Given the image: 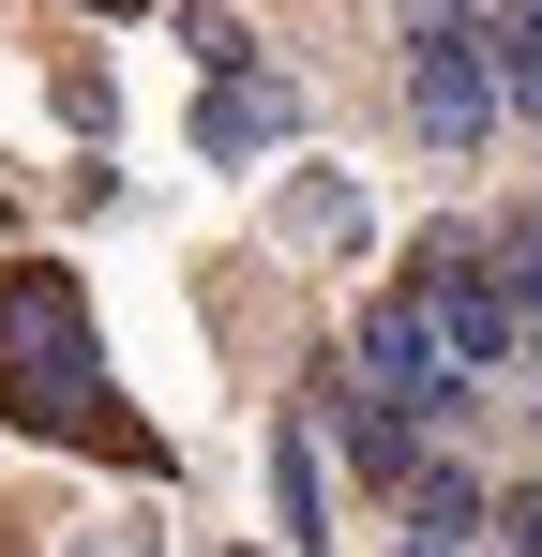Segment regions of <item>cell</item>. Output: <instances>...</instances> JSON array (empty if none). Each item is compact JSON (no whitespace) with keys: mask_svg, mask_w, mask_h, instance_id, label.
Instances as JSON below:
<instances>
[{"mask_svg":"<svg viewBox=\"0 0 542 557\" xmlns=\"http://www.w3.org/2000/svg\"><path fill=\"white\" fill-rule=\"evenodd\" d=\"M0 422L46 437V453H90V467L167 482V437L121 407L106 332H90V286L61 272V257H15V272H0Z\"/></svg>","mask_w":542,"mask_h":557,"instance_id":"1","label":"cell"},{"mask_svg":"<svg viewBox=\"0 0 542 557\" xmlns=\"http://www.w3.org/2000/svg\"><path fill=\"white\" fill-rule=\"evenodd\" d=\"M392 286L422 301V332L452 347V376H467V392H482V376H497L513 347H528V301H513V257H497L482 226H422Z\"/></svg>","mask_w":542,"mask_h":557,"instance_id":"2","label":"cell"},{"mask_svg":"<svg viewBox=\"0 0 542 557\" xmlns=\"http://www.w3.org/2000/svg\"><path fill=\"white\" fill-rule=\"evenodd\" d=\"M497 30H407V121L438 136V151H482L497 136Z\"/></svg>","mask_w":542,"mask_h":557,"instance_id":"3","label":"cell"},{"mask_svg":"<svg viewBox=\"0 0 542 557\" xmlns=\"http://www.w3.org/2000/svg\"><path fill=\"white\" fill-rule=\"evenodd\" d=\"M347 376L377 392V407H407V422H438L452 392H467V376H452V347L422 332V301H407V286H377V301H361V347H347Z\"/></svg>","mask_w":542,"mask_h":557,"instance_id":"4","label":"cell"},{"mask_svg":"<svg viewBox=\"0 0 542 557\" xmlns=\"http://www.w3.org/2000/svg\"><path fill=\"white\" fill-rule=\"evenodd\" d=\"M286 136H301V91H286L271 61H226V76L196 91V151H211V166H257V151H286Z\"/></svg>","mask_w":542,"mask_h":557,"instance_id":"5","label":"cell"},{"mask_svg":"<svg viewBox=\"0 0 542 557\" xmlns=\"http://www.w3.org/2000/svg\"><path fill=\"white\" fill-rule=\"evenodd\" d=\"M317 512H332V482H317V422H271V528H286V543H332Z\"/></svg>","mask_w":542,"mask_h":557,"instance_id":"6","label":"cell"},{"mask_svg":"<svg viewBox=\"0 0 542 557\" xmlns=\"http://www.w3.org/2000/svg\"><path fill=\"white\" fill-rule=\"evenodd\" d=\"M497 91H513V121H542V0L497 15Z\"/></svg>","mask_w":542,"mask_h":557,"instance_id":"7","label":"cell"},{"mask_svg":"<svg viewBox=\"0 0 542 557\" xmlns=\"http://www.w3.org/2000/svg\"><path fill=\"white\" fill-rule=\"evenodd\" d=\"M482 557H542V482H513V497L482 512Z\"/></svg>","mask_w":542,"mask_h":557,"instance_id":"8","label":"cell"},{"mask_svg":"<svg viewBox=\"0 0 542 557\" xmlns=\"http://www.w3.org/2000/svg\"><path fill=\"white\" fill-rule=\"evenodd\" d=\"M286 226H301V242H347L361 196H347V182H301V196H286Z\"/></svg>","mask_w":542,"mask_h":557,"instance_id":"9","label":"cell"},{"mask_svg":"<svg viewBox=\"0 0 542 557\" xmlns=\"http://www.w3.org/2000/svg\"><path fill=\"white\" fill-rule=\"evenodd\" d=\"M497 257H513V301H528V347H542V226H528V211L497 226Z\"/></svg>","mask_w":542,"mask_h":557,"instance_id":"10","label":"cell"},{"mask_svg":"<svg viewBox=\"0 0 542 557\" xmlns=\"http://www.w3.org/2000/svg\"><path fill=\"white\" fill-rule=\"evenodd\" d=\"M76 15H151V0H76Z\"/></svg>","mask_w":542,"mask_h":557,"instance_id":"11","label":"cell"}]
</instances>
